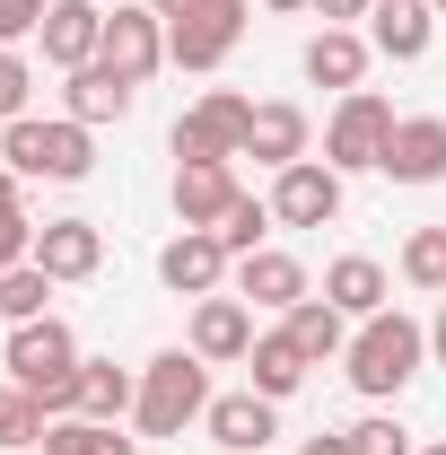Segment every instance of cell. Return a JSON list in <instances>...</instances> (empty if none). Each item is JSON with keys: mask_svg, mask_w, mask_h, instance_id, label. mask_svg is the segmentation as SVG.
Wrapping results in <instances>:
<instances>
[{"mask_svg": "<svg viewBox=\"0 0 446 455\" xmlns=\"http://www.w3.org/2000/svg\"><path fill=\"white\" fill-rule=\"evenodd\" d=\"M131 114V79H114L106 61L70 70V123H123Z\"/></svg>", "mask_w": 446, "mask_h": 455, "instance_id": "cell-20", "label": "cell"}, {"mask_svg": "<svg viewBox=\"0 0 446 455\" xmlns=\"http://www.w3.org/2000/svg\"><path fill=\"white\" fill-rule=\"evenodd\" d=\"M18 263H36V228L27 211H0V272H18Z\"/></svg>", "mask_w": 446, "mask_h": 455, "instance_id": "cell-32", "label": "cell"}, {"mask_svg": "<svg viewBox=\"0 0 446 455\" xmlns=\"http://www.w3.org/2000/svg\"><path fill=\"white\" fill-rule=\"evenodd\" d=\"M245 123H254L245 97H202L175 123V167H193V158H245Z\"/></svg>", "mask_w": 446, "mask_h": 455, "instance_id": "cell-7", "label": "cell"}, {"mask_svg": "<svg viewBox=\"0 0 446 455\" xmlns=\"http://www.w3.org/2000/svg\"><path fill=\"white\" fill-rule=\"evenodd\" d=\"M386 175H394V184H438V175H446V123H438V114H411V123H394V140H386Z\"/></svg>", "mask_w": 446, "mask_h": 455, "instance_id": "cell-11", "label": "cell"}, {"mask_svg": "<svg viewBox=\"0 0 446 455\" xmlns=\"http://www.w3.org/2000/svg\"><path fill=\"white\" fill-rule=\"evenodd\" d=\"M149 9H158V18L175 27V18H184V9H202V0H149Z\"/></svg>", "mask_w": 446, "mask_h": 455, "instance_id": "cell-38", "label": "cell"}, {"mask_svg": "<svg viewBox=\"0 0 446 455\" xmlns=\"http://www.w3.org/2000/svg\"><path fill=\"white\" fill-rule=\"evenodd\" d=\"M44 18H53V0H0V44H18V36H44Z\"/></svg>", "mask_w": 446, "mask_h": 455, "instance_id": "cell-31", "label": "cell"}, {"mask_svg": "<svg viewBox=\"0 0 446 455\" xmlns=\"http://www.w3.org/2000/svg\"><path fill=\"white\" fill-rule=\"evenodd\" d=\"M429 9H438V18H446V0H429Z\"/></svg>", "mask_w": 446, "mask_h": 455, "instance_id": "cell-41", "label": "cell"}, {"mask_svg": "<svg viewBox=\"0 0 446 455\" xmlns=\"http://www.w3.org/2000/svg\"><path fill=\"white\" fill-rule=\"evenodd\" d=\"M97 61H106L114 79L140 88V79L167 61V27H158V9H114V18H106V53H97Z\"/></svg>", "mask_w": 446, "mask_h": 455, "instance_id": "cell-8", "label": "cell"}, {"mask_svg": "<svg viewBox=\"0 0 446 455\" xmlns=\"http://www.w3.org/2000/svg\"><path fill=\"white\" fill-rule=\"evenodd\" d=\"M140 386L114 368V359H79V420H114V411H131Z\"/></svg>", "mask_w": 446, "mask_h": 455, "instance_id": "cell-24", "label": "cell"}, {"mask_svg": "<svg viewBox=\"0 0 446 455\" xmlns=\"http://www.w3.org/2000/svg\"><path fill=\"white\" fill-rule=\"evenodd\" d=\"M140 429L149 438H175L193 411H211V377H202V350H167V359H149V377H140Z\"/></svg>", "mask_w": 446, "mask_h": 455, "instance_id": "cell-3", "label": "cell"}, {"mask_svg": "<svg viewBox=\"0 0 446 455\" xmlns=\"http://www.w3.org/2000/svg\"><path fill=\"white\" fill-rule=\"evenodd\" d=\"M272 220H289V228H324V220H341V175L315 167V158L280 167V184H272Z\"/></svg>", "mask_w": 446, "mask_h": 455, "instance_id": "cell-9", "label": "cell"}, {"mask_svg": "<svg viewBox=\"0 0 446 455\" xmlns=\"http://www.w3.org/2000/svg\"><path fill=\"white\" fill-rule=\"evenodd\" d=\"M429 455H446V447H429Z\"/></svg>", "mask_w": 446, "mask_h": 455, "instance_id": "cell-42", "label": "cell"}, {"mask_svg": "<svg viewBox=\"0 0 446 455\" xmlns=\"http://www.w3.org/2000/svg\"><path fill=\"white\" fill-rule=\"evenodd\" d=\"M227 211H236V175H227V158L175 167V220H184V228H219Z\"/></svg>", "mask_w": 446, "mask_h": 455, "instance_id": "cell-12", "label": "cell"}, {"mask_svg": "<svg viewBox=\"0 0 446 455\" xmlns=\"http://www.w3.org/2000/svg\"><path fill=\"white\" fill-rule=\"evenodd\" d=\"M27 88H36V79H27V61H18L9 44H0V123H18V106H27Z\"/></svg>", "mask_w": 446, "mask_h": 455, "instance_id": "cell-34", "label": "cell"}, {"mask_svg": "<svg viewBox=\"0 0 446 455\" xmlns=\"http://www.w3.org/2000/svg\"><path fill=\"white\" fill-rule=\"evenodd\" d=\"M263 228H272V202H254V193H236V211H227V220L211 228V236H219L227 254L245 263V254H263Z\"/></svg>", "mask_w": 446, "mask_h": 455, "instance_id": "cell-29", "label": "cell"}, {"mask_svg": "<svg viewBox=\"0 0 446 455\" xmlns=\"http://www.w3.org/2000/svg\"><path fill=\"white\" fill-rule=\"evenodd\" d=\"M219 272H227V245L211 236V228H184L167 254H158V281L184 289V298H211V289H219Z\"/></svg>", "mask_w": 446, "mask_h": 455, "instance_id": "cell-13", "label": "cell"}, {"mask_svg": "<svg viewBox=\"0 0 446 455\" xmlns=\"http://www.w3.org/2000/svg\"><path fill=\"white\" fill-rule=\"evenodd\" d=\"M402 281L446 289V228H411V245H402Z\"/></svg>", "mask_w": 446, "mask_h": 455, "instance_id": "cell-30", "label": "cell"}, {"mask_svg": "<svg viewBox=\"0 0 446 455\" xmlns=\"http://www.w3.org/2000/svg\"><path fill=\"white\" fill-rule=\"evenodd\" d=\"M36 263H44L53 281H88V272L106 263V236H97V220H53V228H36Z\"/></svg>", "mask_w": 446, "mask_h": 455, "instance_id": "cell-14", "label": "cell"}, {"mask_svg": "<svg viewBox=\"0 0 446 455\" xmlns=\"http://www.w3.org/2000/svg\"><path fill=\"white\" fill-rule=\"evenodd\" d=\"M193 350H202V359H245V350H254V315H245V298H202V315H193Z\"/></svg>", "mask_w": 446, "mask_h": 455, "instance_id": "cell-16", "label": "cell"}, {"mask_svg": "<svg viewBox=\"0 0 446 455\" xmlns=\"http://www.w3.org/2000/svg\"><path fill=\"white\" fill-rule=\"evenodd\" d=\"M245 158L298 167V158H307V114H298V106H254V123H245Z\"/></svg>", "mask_w": 446, "mask_h": 455, "instance_id": "cell-15", "label": "cell"}, {"mask_svg": "<svg viewBox=\"0 0 446 455\" xmlns=\"http://www.w3.org/2000/svg\"><path fill=\"white\" fill-rule=\"evenodd\" d=\"M359 70H368V44H359L350 27H324V36L307 44V79H315V88H359Z\"/></svg>", "mask_w": 446, "mask_h": 455, "instance_id": "cell-23", "label": "cell"}, {"mask_svg": "<svg viewBox=\"0 0 446 455\" xmlns=\"http://www.w3.org/2000/svg\"><path fill=\"white\" fill-rule=\"evenodd\" d=\"M324 298H333L341 315H386V272L368 254H341L333 272H324Z\"/></svg>", "mask_w": 446, "mask_h": 455, "instance_id": "cell-22", "label": "cell"}, {"mask_svg": "<svg viewBox=\"0 0 446 455\" xmlns=\"http://www.w3.org/2000/svg\"><path fill=\"white\" fill-rule=\"evenodd\" d=\"M324 18H368V0H315Z\"/></svg>", "mask_w": 446, "mask_h": 455, "instance_id": "cell-37", "label": "cell"}, {"mask_svg": "<svg viewBox=\"0 0 446 455\" xmlns=\"http://www.w3.org/2000/svg\"><path fill=\"white\" fill-rule=\"evenodd\" d=\"M386 140H394V106L377 88H350L333 114V132H324V167L350 175V167H386Z\"/></svg>", "mask_w": 446, "mask_h": 455, "instance_id": "cell-5", "label": "cell"}, {"mask_svg": "<svg viewBox=\"0 0 446 455\" xmlns=\"http://www.w3.org/2000/svg\"><path fill=\"white\" fill-rule=\"evenodd\" d=\"M9 377L44 403V411H79V341H70V324L61 315L18 324L9 333Z\"/></svg>", "mask_w": 446, "mask_h": 455, "instance_id": "cell-1", "label": "cell"}, {"mask_svg": "<svg viewBox=\"0 0 446 455\" xmlns=\"http://www.w3.org/2000/svg\"><path fill=\"white\" fill-rule=\"evenodd\" d=\"M0 211H18V167L0 158Z\"/></svg>", "mask_w": 446, "mask_h": 455, "instance_id": "cell-36", "label": "cell"}, {"mask_svg": "<svg viewBox=\"0 0 446 455\" xmlns=\"http://www.w3.org/2000/svg\"><path fill=\"white\" fill-rule=\"evenodd\" d=\"M236 298H254V307H298V298H307V272H298L289 254L263 245V254H245V263H236Z\"/></svg>", "mask_w": 446, "mask_h": 455, "instance_id": "cell-17", "label": "cell"}, {"mask_svg": "<svg viewBox=\"0 0 446 455\" xmlns=\"http://www.w3.org/2000/svg\"><path fill=\"white\" fill-rule=\"evenodd\" d=\"M0 158L18 175H44V184H79V175L97 167V149H88V123H9V140H0Z\"/></svg>", "mask_w": 446, "mask_h": 455, "instance_id": "cell-4", "label": "cell"}, {"mask_svg": "<svg viewBox=\"0 0 446 455\" xmlns=\"http://www.w3.org/2000/svg\"><path fill=\"white\" fill-rule=\"evenodd\" d=\"M429 350H438V359H446V315H438V324H429Z\"/></svg>", "mask_w": 446, "mask_h": 455, "instance_id": "cell-39", "label": "cell"}, {"mask_svg": "<svg viewBox=\"0 0 446 455\" xmlns=\"http://www.w3.org/2000/svg\"><path fill=\"white\" fill-rule=\"evenodd\" d=\"M211 438L236 455H263V438H272V395H219L211 403Z\"/></svg>", "mask_w": 446, "mask_h": 455, "instance_id": "cell-18", "label": "cell"}, {"mask_svg": "<svg viewBox=\"0 0 446 455\" xmlns=\"http://www.w3.org/2000/svg\"><path fill=\"white\" fill-rule=\"evenodd\" d=\"M298 455H350V429H341V438H307Z\"/></svg>", "mask_w": 446, "mask_h": 455, "instance_id": "cell-35", "label": "cell"}, {"mask_svg": "<svg viewBox=\"0 0 446 455\" xmlns=\"http://www.w3.org/2000/svg\"><path fill=\"white\" fill-rule=\"evenodd\" d=\"M44 455H140L131 438H114V420H53Z\"/></svg>", "mask_w": 446, "mask_h": 455, "instance_id": "cell-27", "label": "cell"}, {"mask_svg": "<svg viewBox=\"0 0 446 455\" xmlns=\"http://www.w3.org/2000/svg\"><path fill=\"white\" fill-rule=\"evenodd\" d=\"M44 298H53V272H44V263L0 272V315H9V324H36V315H44Z\"/></svg>", "mask_w": 446, "mask_h": 455, "instance_id": "cell-28", "label": "cell"}, {"mask_svg": "<svg viewBox=\"0 0 446 455\" xmlns=\"http://www.w3.org/2000/svg\"><path fill=\"white\" fill-rule=\"evenodd\" d=\"M236 36H245V0H202L167 27V61L175 70H219L236 53Z\"/></svg>", "mask_w": 446, "mask_h": 455, "instance_id": "cell-6", "label": "cell"}, {"mask_svg": "<svg viewBox=\"0 0 446 455\" xmlns=\"http://www.w3.org/2000/svg\"><path fill=\"white\" fill-rule=\"evenodd\" d=\"M263 9H307V0H263Z\"/></svg>", "mask_w": 446, "mask_h": 455, "instance_id": "cell-40", "label": "cell"}, {"mask_svg": "<svg viewBox=\"0 0 446 455\" xmlns=\"http://www.w3.org/2000/svg\"><path fill=\"white\" fill-rule=\"evenodd\" d=\"M420 350H429V333L411 324V315H368L359 324V341H350V386L359 395H402L411 386V368H420Z\"/></svg>", "mask_w": 446, "mask_h": 455, "instance_id": "cell-2", "label": "cell"}, {"mask_svg": "<svg viewBox=\"0 0 446 455\" xmlns=\"http://www.w3.org/2000/svg\"><path fill=\"white\" fill-rule=\"evenodd\" d=\"M44 429H53V411L9 377V386H0V447H9V455H18V447H44Z\"/></svg>", "mask_w": 446, "mask_h": 455, "instance_id": "cell-25", "label": "cell"}, {"mask_svg": "<svg viewBox=\"0 0 446 455\" xmlns=\"http://www.w3.org/2000/svg\"><path fill=\"white\" fill-rule=\"evenodd\" d=\"M97 53H106V9H97V0H53V18H44V61H53V70H88Z\"/></svg>", "mask_w": 446, "mask_h": 455, "instance_id": "cell-10", "label": "cell"}, {"mask_svg": "<svg viewBox=\"0 0 446 455\" xmlns=\"http://www.w3.org/2000/svg\"><path fill=\"white\" fill-rule=\"evenodd\" d=\"M289 341H298L307 359H333L341 350V307L333 298H298V307H289Z\"/></svg>", "mask_w": 446, "mask_h": 455, "instance_id": "cell-26", "label": "cell"}, {"mask_svg": "<svg viewBox=\"0 0 446 455\" xmlns=\"http://www.w3.org/2000/svg\"><path fill=\"white\" fill-rule=\"evenodd\" d=\"M368 44H377L386 61H420L429 53V0H386L377 27H368Z\"/></svg>", "mask_w": 446, "mask_h": 455, "instance_id": "cell-19", "label": "cell"}, {"mask_svg": "<svg viewBox=\"0 0 446 455\" xmlns=\"http://www.w3.org/2000/svg\"><path fill=\"white\" fill-rule=\"evenodd\" d=\"M245 359H254V395H272V403H280V395H298V386H307V368H315V359H307L289 333H263Z\"/></svg>", "mask_w": 446, "mask_h": 455, "instance_id": "cell-21", "label": "cell"}, {"mask_svg": "<svg viewBox=\"0 0 446 455\" xmlns=\"http://www.w3.org/2000/svg\"><path fill=\"white\" fill-rule=\"evenodd\" d=\"M350 455H411V438H402L394 420H359V429H350Z\"/></svg>", "mask_w": 446, "mask_h": 455, "instance_id": "cell-33", "label": "cell"}]
</instances>
